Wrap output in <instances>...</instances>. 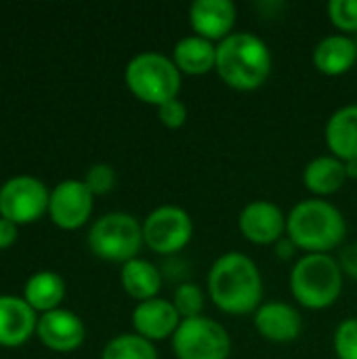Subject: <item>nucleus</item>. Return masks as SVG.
<instances>
[{
  "label": "nucleus",
  "mask_w": 357,
  "mask_h": 359,
  "mask_svg": "<svg viewBox=\"0 0 357 359\" xmlns=\"http://www.w3.org/2000/svg\"><path fill=\"white\" fill-rule=\"evenodd\" d=\"M206 297L225 316H252L265 303V282L257 261L238 250L217 257L206 276Z\"/></svg>",
  "instance_id": "f257e3e1"
},
{
  "label": "nucleus",
  "mask_w": 357,
  "mask_h": 359,
  "mask_svg": "<svg viewBox=\"0 0 357 359\" xmlns=\"http://www.w3.org/2000/svg\"><path fill=\"white\" fill-rule=\"evenodd\" d=\"M347 219L328 200L307 198L297 202L286 217V236L303 255H332L345 246Z\"/></svg>",
  "instance_id": "f03ea898"
},
{
  "label": "nucleus",
  "mask_w": 357,
  "mask_h": 359,
  "mask_svg": "<svg viewBox=\"0 0 357 359\" xmlns=\"http://www.w3.org/2000/svg\"><path fill=\"white\" fill-rule=\"evenodd\" d=\"M274 69L271 48L252 32H234L217 44L219 80L238 93H252L267 84Z\"/></svg>",
  "instance_id": "7ed1b4c3"
},
{
  "label": "nucleus",
  "mask_w": 357,
  "mask_h": 359,
  "mask_svg": "<svg viewBox=\"0 0 357 359\" xmlns=\"http://www.w3.org/2000/svg\"><path fill=\"white\" fill-rule=\"evenodd\" d=\"M345 276L335 255H301L290 273L292 301L307 311L330 309L343 294Z\"/></svg>",
  "instance_id": "20e7f679"
},
{
  "label": "nucleus",
  "mask_w": 357,
  "mask_h": 359,
  "mask_svg": "<svg viewBox=\"0 0 357 359\" xmlns=\"http://www.w3.org/2000/svg\"><path fill=\"white\" fill-rule=\"evenodd\" d=\"M183 76L173 63L170 55L160 50H143L128 59L124 67V84L128 93L151 107H160L179 99Z\"/></svg>",
  "instance_id": "39448f33"
},
{
  "label": "nucleus",
  "mask_w": 357,
  "mask_h": 359,
  "mask_svg": "<svg viewBox=\"0 0 357 359\" xmlns=\"http://www.w3.org/2000/svg\"><path fill=\"white\" fill-rule=\"evenodd\" d=\"M86 246L93 257L105 263L124 265L137 259L145 246L141 221L124 210L105 212L88 225Z\"/></svg>",
  "instance_id": "423d86ee"
},
{
  "label": "nucleus",
  "mask_w": 357,
  "mask_h": 359,
  "mask_svg": "<svg viewBox=\"0 0 357 359\" xmlns=\"http://www.w3.org/2000/svg\"><path fill=\"white\" fill-rule=\"evenodd\" d=\"M141 227L145 248L162 259L179 257L194 240V219L177 204L156 206L141 219Z\"/></svg>",
  "instance_id": "0eeeda50"
},
{
  "label": "nucleus",
  "mask_w": 357,
  "mask_h": 359,
  "mask_svg": "<svg viewBox=\"0 0 357 359\" xmlns=\"http://www.w3.org/2000/svg\"><path fill=\"white\" fill-rule=\"evenodd\" d=\"M170 347L177 359H229L234 343L221 322L200 316L181 320Z\"/></svg>",
  "instance_id": "6e6552de"
},
{
  "label": "nucleus",
  "mask_w": 357,
  "mask_h": 359,
  "mask_svg": "<svg viewBox=\"0 0 357 359\" xmlns=\"http://www.w3.org/2000/svg\"><path fill=\"white\" fill-rule=\"evenodd\" d=\"M50 189L34 175H15L0 185V217L15 225H32L46 217Z\"/></svg>",
  "instance_id": "1a4fd4ad"
},
{
  "label": "nucleus",
  "mask_w": 357,
  "mask_h": 359,
  "mask_svg": "<svg viewBox=\"0 0 357 359\" xmlns=\"http://www.w3.org/2000/svg\"><path fill=\"white\" fill-rule=\"evenodd\" d=\"M95 196L88 191L82 179H63L50 187L48 221L63 231H78L93 223Z\"/></svg>",
  "instance_id": "9d476101"
},
{
  "label": "nucleus",
  "mask_w": 357,
  "mask_h": 359,
  "mask_svg": "<svg viewBox=\"0 0 357 359\" xmlns=\"http://www.w3.org/2000/svg\"><path fill=\"white\" fill-rule=\"evenodd\" d=\"M286 212L271 200H252L238 215V231L255 246H276L286 236Z\"/></svg>",
  "instance_id": "9b49d317"
},
{
  "label": "nucleus",
  "mask_w": 357,
  "mask_h": 359,
  "mask_svg": "<svg viewBox=\"0 0 357 359\" xmlns=\"http://www.w3.org/2000/svg\"><path fill=\"white\" fill-rule=\"evenodd\" d=\"M252 326L263 341L274 345H288L301 339L305 322L299 307L274 299V301H265L252 313Z\"/></svg>",
  "instance_id": "f8f14e48"
},
{
  "label": "nucleus",
  "mask_w": 357,
  "mask_h": 359,
  "mask_svg": "<svg viewBox=\"0 0 357 359\" xmlns=\"http://www.w3.org/2000/svg\"><path fill=\"white\" fill-rule=\"evenodd\" d=\"M36 339L53 353H74L86 341V326L76 311L59 307L38 318Z\"/></svg>",
  "instance_id": "ddd939ff"
},
{
  "label": "nucleus",
  "mask_w": 357,
  "mask_h": 359,
  "mask_svg": "<svg viewBox=\"0 0 357 359\" xmlns=\"http://www.w3.org/2000/svg\"><path fill=\"white\" fill-rule=\"evenodd\" d=\"M187 21L196 36L219 44L236 32L238 8L231 0H194Z\"/></svg>",
  "instance_id": "4468645a"
},
{
  "label": "nucleus",
  "mask_w": 357,
  "mask_h": 359,
  "mask_svg": "<svg viewBox=\"0 0 357 359\" xmlns=\"http://www.w3.org/2000/svg\"><path fill=\"white\" fill-rule=\"evenodd\" d=\"M133 332L147 339L149 343L170 341L181 324V316L177 313L170 299L156 297L143 303H137L130 311Z\"/></svg>",
  "instance_id": "2eb2a0df"
},
{
  "label": "nucleus",
  "mask_w": 357,
  "mask_h": 359,
  "mask_svg": "<svg viewBox=\"0 0 357 359\" xmlns=\"http://www.w3.org/2000/svg\"><path fill=\"white\" fill-rule=\"evenodd\" d=\"M38 313L21 294H0V347L19 349L36 337Z\"/></svg>",
  "instance_id": "dca6fc26"
},
{
  "label": "nucleus",
  "mask_w": 357,
  "mask_h": 359,
  "mask_svg": "<svg viewBox=\"0 0 357 359\" xmlns=\"http://www.w3.org/2000/svg\"><path fill=\"white\" fill-rule=\"evenodd\" d=\"M314 67L328 78L349 74L357 63L356 38L345 34H328L324 36L311 53Z\"/></svg>",
  "instance_id": "f3484780"
},
{
  "label": "nucleus",
  "mask_w": 357,
  "mask_h": 359,
  "mask_svg": "<svg viewBox=\"0 0 357 359\" xmlns=\"http://www.w3.org/2000/svg\"><path fill=\"white\" fill-rule=\"evenodd\" d=\"M347 181L349 177L345 162L335 158L332 154L316 156L303 168V185L311 194V198L328 200L330 196L339 194Z\"/></svg>",
  "instance_id": "a211bd4d"
},
{
  "label": "nucleus",
  "mask_w": 357,
  "mask_h": 359,
  "mask_svg": "<svg viewBox=\"0 0 357 359\" xmlns=\"http://www.w3.org/2000/svg\"><path fill=\"white\" fill-rule=\"evenodd\" d=\"M324 141L328 151L343 160H357V103L343 105L330 114L324 126Z\"/></svg>",
  "instance_id": "6ab92c4d"
},
{
  "label": "nucleus",
  "mask_w": 357,
  "mask_h": 359,
  "mask_svg": "<svg viewBox=\"0 0 357 359\" xmlns=\"http://www.w3.org/2000/svg\"><path fill=\"white\" fill-rule=\"evenodd\" d=\"M120 286L122 290L137 303L160 297L164 286V276L160 265L149 259L137 257L124 265H120Z\"/></svg>",
  "instance_id": "aec40b11"
},
{
  "label": "nucleus",
  "mask_w": 357,
  "mask_h": 359,
  "mask_svg": "<svg viewBox=\"0 0 357 359\" xmlns=\"http://www.w3.org/2000/svg\"><path fill=\"white\" fill-rule=\"evenodd\" d=\"M170 59L181 76H206L217 67V44L196 34H187L173 46Z\"/></svg>",
  "instance_id": "412c9836"
},
{
  "label": "nucleus",
  "mask_w": 357,
  "mask_h": 359,
  "mask_svg": "<svg viewBox=\"0 0 357 359\" xmlns=\"http://www.w3.org/2000/svg\"><path fill=\"white\" fill-rule=\"evenodd\" d=\"M65 294H67L65 280L61 278V273H57L53 269L34 271L25 280L23 290H21V297L38 316L63 307Z\"/></svg>",
  "instance_id": "4be33fe9"
},
{
  "label": "nucleus",
  "mask_w": 357,
  "mask_h": 359,
  "mask_svg": "<svg viewBox=\"0 0 357 359\" xmlns=\"http://www.w3.org/2000/svg\"><path fill=\"white\" fill-rule=\"evenodd\" d=\"M101 359H160L158 349L147 339L139 337L137 332H122L112 337L103 349Z\"/></svg>",
  "instance_id": "5701e85b"
},
{
  "label": "nucleus",
  "mask_w": 357,
  "mask_h": 359,
  "mask_svg": "<svg viewBox=\"0 0 357 359\" xmlns=\"http://www.w3.org/2000/svg\"><path fill=\"white\" fill-rule=\"evenodd\" d=\"M206 299H208L206 290H202L200 284L189 280V282H183V284L175 286L170 301H173L177 313L181 316V320H191V318L204 316Z\"/></svg>",
  "instance_id": "b1692460"
},
{
  "label": "nucleus",
  "mask_w": 357,
  "mask_h": 359,
  "mask_svg": "<svg viewBox=\"0 0 357 359\" xmlns=\"http://www.w3.org/2000/svg\"><path fill=\"white\" fill-rule=\"evenodd\" d=\"M328 19L337 34L357 36V0H330L328 2Z\"/></svg>",
  "instance_id": "393cba45"
},
{
  "label": "nucleus",
  "mask_w": 357,
  "mask_h": 359,
  "mask_svg": "<svg viewBox=\"0 0 357 359\" xmlns=\"http://www.w3.org/2000/svg\"><path fill=\"white\" fill-rule=\"evenodd\" d=\"M84 185L88 187V191L99 198V196H107L116 189L118 183V172L112 164L107 162H97L93 166H88V170L82 177Z\"/></svg>",
  "instance_id": "a878e982"
},
{
  "label": "nucleus",
  "mask_w": 357,
  "mask_h": 359,
  "mask_svg": "<svg viewBox=\"0 0 357 359\" xmlns=\"http://www.w3.org/2000/svg\"><path fill=\"white\" fill-rule=\"evenodd\" d=\"M332 351L337 359H357V316L339 322L332 334Z\"/></svg>",
  "instance_id": "bb28decb"
},
{
  "label": "nucleus",
  "mask_w": 357,
  "mask_h": 359,
  "mask_svg": "<svg viewBox=\"0 0 357 359\" xmlns=\"http://www.w3.org/2000/svg\"><path fill=\"white\" fill-rule=\"evenodd\" d=\"M156 114H158L160 124H162L164 128H168V130H179V128H183L185 122H187V116H189L187 105H185L181 99H173V101L160 105V107L156 109Z\"/></svg>",
  "instance_id": "cd10ccee"
},
{
  "label": "nucleus",
  "mask_w": 357,
  "mask_h": 359,
  "mask_svg": "<svg viewBox=\"0 0 357 359\" xmlns=\"http://www.w3.org/2000/svg\"><path fill=\"white\" fill-rule=\"evenodd\" d=\"M337 261H339V265H341L343 276L357 282V242L345 244V246L339 250Z\"/></svg>",
  "instance_id": "c85d7f7f"
},
{
  "label": "nucleus",
  "mask_w": 357,
  "mask_h": 359,
  "mask_svg": "<svg viewBox=\"0 0 357 359\" xmlns=\"http://www.w3.org/2000/svg\"><path fill=\"white\" fill-rule=\"evenodd\" d=\"M19 240V225L0 217V250H8Z\"/></svg>",
  "instance_id": "c756f323"
},
{
  "label": "nucleus",
  "mask_w": 357,
  "mask_h": 359,
  "mask_svg": "<svg viewBox=\"0 0 357 359\" xmlns=\"http://www.w3.org/2000/svg\"><path fill=\"white\" fill-rule=\"evenodd\" d=\"M274 250H276V257H278V259H282V261L299 259V257H297V255H299V248L295 246V242H292L288 236H284V238L274 246Z\"/></svg>",
  "instance_id": "7c9ffc66"
},
{
  "label": "nucleus",
  "mask_w": 357,
  "mask_h": 359,
  "mask_svg": "<svg viewBox=\"0 0 357 359\" xmlns=\"http://www.w3.org/2000/svg\"><path fill=\"white\" fill-rule=\"evenodd\" d=\"M345 166H347V177L357 181V160H353V162H345Z\"/></svg>",
  "instance_id": "2f4dec72"
},
{
  "label": "nucleus",
  "mask_w": 357,
  "mask_h": 359,
  "mask_svg": "<svg viewBox=\"0 0 357 359\" xmlns=\"http://www.w3.org/2000/svg\"><path fill=\"white\" fill-rule=\"evenodd\" d=\"M356 42H357V36H356Z\"/></svg>",
  "instance_id": "473e14b6"
}]
</instances>
